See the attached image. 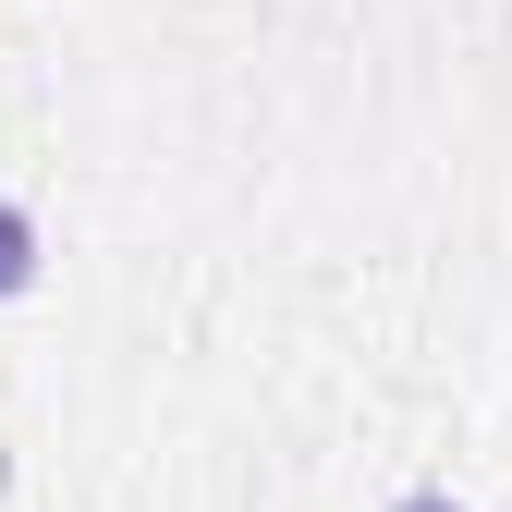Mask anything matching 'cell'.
<instances>
[{"label": "cell", "instance_id": "obj_2", "mask_svg": "<svg viewBox=\"0 0 512 512\" xmlns=\"http://www.w3.org/2000/svg\"><path fill=\"white\" fill-rule=\"evenodd\" d=\"M391 512H464V500H452V488H403Z\"/></svg>", "mask_w": 512, "mask_h": 512}, {"label": "cell", "instance_id": "obj_1", "mask_svg": "<svg viewBox=\"0 0 512 512\" xmlns=\"http://www.w3.org/2000/svg\"><path fill=\"white\" fill-rule=\"evenodd\" d=\"M25 281H37V220H25L13 196H0V305H13Z\"/></svg>", "mask_w": 512, "mask_h": 512}]
</instances>
